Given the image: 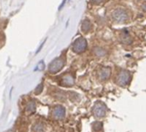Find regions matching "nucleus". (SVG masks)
<instances>
[{
  "label": "nucleus",
  "mask_w": 146,
  "mask_h": 132,
  "mask_svg": "<svg viewBox=\"0 0 146 132\" xmlns=\"http://www.w3.org/2000/svg\"><path fill=\"white\" fill-rule=\"evenodd\" d=\"M42 90H43V84L41 83V84L38 85V87H37L36 89L34 90V93H35L36 94H39L42 92Z\"/></svg>",
  "instance_id": "dca6fc26"
},
{
  "label": "nucleus",
  "mask_w": 146,
  "mask_h": 132,
  "mask_svg": "<svg viewBox=\"0 0 146 132\" xmlns=\"http://www.w3.org/2000/svg\"><path fill=\"white\" fill-rule=\"evenodd\" d=\"M33 131L35 132H44V126L41 123H37L33 125Z\"/></svg>",
  "instance_id": "4468645a"
},
{
  "label": "nucleus",
  "mask_w": 146,
  "mask_h": 132,
  "mask_svg": "<svg viewBox=\"0 0 146 132\" xmlns=\"http://www.w3.org/2000/svg\"><path fill=\"white\" fill-rule=\"evenodd\" d=\"M93 52H94V54L97 56V57H104V56H105L106 55V53H107V52L104 49V48H102V47H98V46H96V47H94V49H93Z\"/></svg>",
  "instance_id": "9b49d317"
},
{
  "label": "nucleus",
  "mask_w": 146,
  "mask_h": 132,
  "mask_svg": "<svg viewBox=\"0 0 146 132\" xmlns=\"http://www.w3.org/2000/svg\"><path fill=\"white\" fill-rule=\"evenodd\" d=\"M87 47V41L85 38L80 37L74 40L73 43V51L75 53H82L86 50Z\"/></svg>",
  "instance_id": "20e7f679"
},
{
  "label": "nucleus",
  "mask_w": 146,
  "mask_h": 132,
  "mask_svg": "<svg viewBox=\"0 0 146 132\" xmlns=\"http://www.w3.org/2000/svg\"><path fill=\"white\" fill-rule=\"evenodd\" d=\"M132 80V75L127 70H121L117 77H116V83L121 87H127Z\"/></svg>",
  "instance_id": "f03ea898"
},
{
  "label": "nucleus",
  "mask_w": 146,
  "mask_h": 132,
  "mask_svg": "<svg viewBox=\"0 0 146 132\" xmlns=\"http://www.w3.org/2000/svg\"><path fill=\"white\" fill-rule=\"evenodd\" d=\"M92 114L97 119H103L107 114V107L103 101H97L92 107Z\"/></svg>",
  "instance_id": "f257e3e1"
},
{
  "label": "nucleus",
  "mask_w": 146,
  "mask_h": 132,
  "mask_svg": "<svg viewBox=\"0 0 146 132\" xmlns=\"http://www.w3.org/2000/svg\"><path fill=\"white\" fill-rule=\"evenodd\" d=\"M104 0H91V3L93 4H99L101 3H103Z\"/></svg>",
  "instance_id": "f3484780"
},
{
  "label": "nucleus",
  "mask_w": 146,
  "mask_h": 132,
  "mask_svg": "<svg viewBox=\"0 0 146 132\" xmlns=\"http://www.w3.org/2000/svg\"><path fill=\"white\" fill-rule=\"evenodd\" d=\"M121 40L124 45H131L133 43V40L131 36L129 35V33L127 30H123L121 34Z\"/></svg>",
  "instance_id": "1a4fd4ad"
},
{
  "label": "nucleus",
  "mask_w": 146,
  "mask_h": 132,
  "mask_svg": "<svg viewBox=\"0 0 146 132\" xmlns=\"http://www.w3.org/2000/svg\"><path fill=\"white\" fill-rule=\"evenodd\" d=\"M65 2H66V0H63V1H62V4H61V6L59 7V10H60V9H62V6L64 5V3H65Z\"/></svg>",
  "instance_id": "a211bd4d"
},
{
  "label": "nucleus",
  "mask_w": 146,
  "mask_h": 132,
  "mask_svg": "<svg viewBox=\"0 0 146 132\" xmlns=\"http://www.w3.org/2000/svg\"><path fill=\"white\" fill-rule=\"evenodd\" d=\"M65 64V60L62 58H57L54 59L50 64H49V72L51 74H56L59 72L64 66Z\"/></svg>",
  "instance_id": "7ed1b4c3"
},
{
  "label": "nucleus",
  "mask_w": 146,
  "mask_h": 132,
  "mask_svg": "<svg viewBox=\"0 0 146 132\" xmlns=\"http://www.w3.org/2000/svg\"><path fill=\"white\" fill-rule=\"evenodd\" d=\"M111 68L110 67H103L99 70V79L101 81H106L110 77Z\"/></svg>",
  "instance_id": "0eeeda50"
},
{
  "label": "nucleus",
  "mask_w": 146,
  "mask_h": 132,
  "mask_svg": "<svg viewBox=\"0 0 146 132\" xmlns=\"http://www.w3.org/2000/svg\"><path fill=\"white\" fill-rule=\"evenodd\" d=\"M35 111H36V104L33 101L28 102V104L27 105V112L28 113H33Z\"/></svg>",
  "instance_id": "ddd939ff"
},
{
  "label": "nucleus",
  "mask_w": 146,
  "mask_h": 132,
  "mask_svg": "<svg viewBox=\"0 0 146 132\" xmlns=\"http://www.w3.org/2000/svg\"><path fill=\"white\" fill-rule=\"evenodd\" d=\"M52 115H53V117H54L55 119H56V120H62V119H63L65 118L66 110H65V108L62 106H56L53 109Z\"/></svg>",
  "instance_id": "423d86ee"
},
{
  "label": "nucleus",
  "mask_w": 146,
  "mask_h": 132,
  "mask_svg": "<svg viewBox=\"0 0 146 132\" xmlns=\"http://www.w3.org/2000/svg\"><path fill=\"white\" fill-rule=\"evenodd\" d=\"M44 61H41V62H39V63L38 64V65H37L35 70H44Z\"/></svg>",
  "instance_id": "2eb2a0df"
},
{
  "label": "nucleus",
  "mask_w": 146,
  "mask_h": 132,
  "mask_svg": "<svg viewBox=\"0 0 146 132\" xmlns=\"http://www.w3.org/2000/svg\"><path fill=\"white\" fill-rule=\"evenodd\" d=\"M92 128L93 131H101L103 130V123L100 121H95L92 124Z\"/></svg>",
  "instance_id": "f8f14e48"
},
{
  "label": "nucleus",
  "mask_w": 146,
  "mask_h": 132,
  "mask_svg": "<svg viewBox=\"0 0 146 132\" xmlns=\"http://www.w3.org/2000/svg\"><path fill=\"white\" fill-rule=\"evenodd\" d=\"M142 8H143V10H144V11H146V3H145V4L143 5Z\"/></svg>",
  "instance_id": "6ab92c4d"
},
{
  "label": "nucleus",
  "mask_w": 146,
  "mask_h": 132,
  "mask_svg": "<svg viewBox=\"0 0 146 132\" xmlns=\"http://www.w3.org/2000/svg\"><path fill=\"white\" fill-rule=\"evenodd\" d=\"M112 17L114 18L115 21H116L118 22H124L128 19V15H127V12L121 9H115L112 13Z\"/></svg>",
  "instance_id": "39448f33"
},
{
  "label": "nucleus",
  "mask_w": 146,
  "mask_h": 132,
  "mask_svg": "<svg viewBox=\"0 0 146 132\" xmlns=\"http://www.w3.org/2000/svg\"><path fill=\"white\" fill-rule=\"evenodd\" d=\"M92 29V23L90 21V20L86 19L83 21L82 25H81V30L84 33H88L90 32V30Z\"/></svg>",
  "instance_id": "9d476101"
},
{
  "label": "nucleus",
  "mask_w": 146,
  "mask_h": 132,
  "mask_svg": "<svg viewBox=\"0 0 146 132\" xmlns=\"http://www.w3.org/2000/svg\"><path fill=\"white\" fill-rule=\"evenodd\" d=\"M62 84L66 87H72L74 84V78L72 75L68 74L62 77Z\"/></svg>",
  "instance_id": "6e6552de"
}]
</instances>
